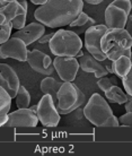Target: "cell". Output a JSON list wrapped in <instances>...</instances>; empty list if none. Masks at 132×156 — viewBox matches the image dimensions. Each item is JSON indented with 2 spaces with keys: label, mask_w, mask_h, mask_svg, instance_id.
I'll return each instance as SVG.
<instances>
[{
  "label": "cell",
  "mask_w": 132,
  "mask_h": 156,
  "mask_svg": "<svg viewBox=\"0 0 132 156\" xmlns=\"http://www.w3.org/2000/svg\"><path fill=\"white\" fill-rule=\"evenodd\" d=\"M27 45L18 37L12 36L5 43L0 44V58H12L18 61H26L27 59Z\"/></svg>",
  "instance_id": "cell-10"
},
{
  "label": "cell",
  "mask_w": 132,
  "mask_h": 156,
  "mask_svg": "<svg viewBox=\"0 0 132 156\" xmlns=\"http://www.w3.org/2000/svg\"><path fill=\"white\" fill-rule=\"evenodd\" d=\"M39 123V118L35 112L30 108L27 109H18L8 113V119L6 121V127H28L34 128Z\"/></svg>",
  "instance_id": "cell-12"
},
{
  "label": "cell",
  "mask_w": 132,
  "mask_h": 156,
  "mask_svg": "<svg viewBox=\"0 0 132 156\" xmlns=\"http://www.w3.org/2000/svg\"><path fill=\"white\" fill-rule=\"evenodd\" d=\"M18 8H19V4H18V1L16 0L14 2L6 4L4 7L0 8V12H2V14L6 16V20H7L8 23H10V22L16 17V15H17Z\"/></svg>",
  "instance_id": "cell-21"
},
{
  "label": "cell",
  "mask_w": 132,
  "mask_h": 156,
  "mask_svg": "<svg viewBox=\"0 0 132 156\" xmlns=\"http://www.w3.org/2000/svg\"><path fill=\"white\" fill-rule=\"evenodd\" d=\"M107 31L106 25H92L87 28L85 33V48L87 52L90 53L94 58L98 61H105L107 60L105 53L102 51L101 48V40L102 36L104 35V33Z\"/></svg>",
  "instance_id": "cell-7"
},
{
  "label": "cell",
  "mask_w": 132,
  "mask_h": 156,
  "mask_svg": "<svg viewBox=\"0 0 132 156\" xmlns=\"http://www.w3.org/2000/svg\"><path fill=\"white\" fill-rule=\"evenodd\" d=\"M7 20H6V16L2 14V12H0V25H4V24H7Z\"/></svg>",
  "instance_id": "cell-33"
},
{
  "label": "cell",
  "mask_w": 132,
  "mask_h": 156,
  "mask_svg": "<svg viewBox=\"0 0 132 156\" xmlns=\"http://www.w3.org/2000/svg\"><path fill=\"white\" fill-rule=\"evenodd\" d=\"M6 4H9V2H14V1H16V0H4Z\"/></svg>",
  "instance_id": "cell-35"
},
{
  "label": "cell",
  "mask_w": 132,
  "mask_h": 156,
  "mask_svg": "<svg viewBox=\"0 0 132 156\" xmlns=\"http://www.w3.org/2000/svg\"><path fill=\"white\" fill-rule=\"evenodd\" d=\"M7 119H8V113L0 115V127H1V126H5V123H6Z\"/></svg>",
  "instance_id": "cell-31"
},
{
  "label": "cell",
  "mask_w": 132,
  "mask_h": 156,
  "mask_svg": "<svg viewBox=\"0 0 132 156\" xmlns=\"http://www.w3.org/2000/svg\"><path fill=\"white\" fill-rule=\"evenodd\" d=\"M122 79V84L125 90V93L129 96H132V73L130 71L129 74H127L124 77L121 78Z\"/></svg>",
  "instance_id": "cell-26"
},
{
  "label": "cell",
  "mask_w": 132,
  "mask_h": 156,
  "mask_svg": "<svg viewBox=\"0 0 132 156\" xmlns=\"http://www.w3.org/2000/svg\"><path fill=\"white\" fill-rule=\"evenodd\" d=\"M36 115L39 121L47 128L57 127L60 122V114L57 111L55 103L49 94H44L37 104Z\"/></svg>",
  "instance_id": "cell-8"
},
{
  "label": "cell",
  "mask_w": 132,
  "mask_h": 156,
  "mask_svg": "<svg viewBox=\"0 0 132 156\" xmlns=\"http://www.w3.org/2000/svg\"><path fill=\"white\" fill-rule=\"evenodd\" d=\"M12 22L4 24V25H0V44L5 43L10 37V35H12Z\"/></svg>",
  "instance_id": "cell-24"
},
{
  "label": "cell",
  "mask_w": 132,
  "mask_h": 156,
  "mask_svg": "<svg viewBox=\"0 0 132 156\" xmlns=\"http://www.w3.org/2000/svg\"><path fill=\"white\" fill-rule=\"evenodd\" d=\"M52 36H53V33H49V34H45V33H44V34L37 40V42H39L40 44H47V43H49V41L51 40Z\"/></svg>",
  "instance_id": "cell-28"
},
{
  "label": "cell",
  "mask_w": 132,
  "mask_h": 156,
  "mask_svg": "<svg viewBox=\"0 0 132 156\" xmlns=\"http://www.w3.org/2000/svg\"><path fill=\"white\" fill-rule=\"evenodd\" d=\"M19 85V77L15 69L7 63H0V86L12 98H15Z\"/></svg>",
  "instance_id": "cell-13"
},
{
  "label": "cell",
  "mask_w": 132,
  "mask_h": 156,
  "mask_svg": "<svg viewBox=\"0 0 132 156\" xmlns=\"http://www.w3.org/2000/svg\"><path fill=\"white\" fill-rule=\"evenodd\" d=\"M105 96H106L107 100L114 102V103H116L119 105H120V104H124L125 102L128 101V98H131V96L127 95V93H124V92L116 85L111 86L109 90L105 92Z\"/></svg>",
  "instance_id": "cell-19"
},
{
  "label": "cell",
  "mask_w": 132,
  "mask_h": 156,
  "mask_svg": "<svg viewBox=\"0 0 132 156\" xmlns=\"http://www.w3.org/2000/svg\"><path fill=\"white\" fill-rule=\"evenodd\" d=\"M16 105L18 109H27L31 104V94L23 85H19L16 93Z\"/></svg>",
  "instance_id": "cell-20"
},
{
  "label": "cell",
  "mask_w": 132,
  "mask_h": 156,
  "mask_svg": "<svg viewBox=\"0 0 132 156\" xmlns=\"http://www.w3.org/2000/svg\"><path fill=\"white\" fill-rule=\"evenodd\" d=\"M131 58L127 55H122L116 60L112 61V70L113 74H115L119 78L124 77L125 75L131 71Z\"/></svg>",
  "instance_id": "cell-17"
},
{
  "label": "cell",
  "mask_w": 132,
  "mask_h": 156,
  "mask_svg": "<svg viewBox=\"0 0 132 156\" xmlns=\"http://www.w3.org/2000/svg\"><path fill=\"white\" fill-rule=\"evenodd\" d=\"M124 106H125V111H127V112H132V100H131V98L125 102Z\"/></svg>",
  "instance_id": "cell-29"
},
{
  "label": "cell",
  "mask_w": 132,
  "mask_h": 156,
  "mask_svg": "<svg viewBox=\"0 0 132 156\" xmlns=\"http://www.w3.org/2000/svg\"><path fill=\"white\" fill-rule=\"evenodd\" d=\"M32 4L36 5V6H41V5L45 4L47 2V0H31Z\"/></svg>",
  "instance_id": "cell-32"
},
{
  "label": "cell",
  "mask_w": 132,
  "mask_h": 156,
  "mask_svg": "<svg viewBox=\"0 0 132 156\" xmlns=\"http://www.w3.org/2000/svg\"><path fill=\"white\" fill-rule=\"evenodd\" d=\"M84 115L92 125L102 128L119 127V120L105 98L99 94H93L84 108Z\"/></svg>",
  "instance_id": "cell-3"
},
{
  "label": "cell",
  "mask_w": 132,
  "mask_h": 156,
  "mask_svg": "<svg viewBox=\"0 0 132 156\" xmlns=\"http://www.w3.org/2000/svg\"><path fill=\"white\" fill-rule=\"evenodd\" d=\"M4 6H5V4H1V2H0V8H1V7H4Z\"/></svg>",
  "instance_id": "cell-36"
},
{
  "label": "cell",
  "mask_w": 132,
  "mask_h": 156,
  "mask_svg": "<svg viewBox=\"0 0 132 156\" xmlns=\"http://www.w3.org/2000/svg\"><path fill=\"white\" fill-rule=\"evenodd\" d=\"M30 109H31L33 112H36V110H37V104H36V105H33V106H30Z\"/></svg>",
  "instance_id": "cell-34"
},
{
  "label": "cell",
  "mask_w": 132,
  "mask_h": 156,
  "mask_svg": "<svg viewBox=\"0 0 132 156\" xmlns=\"http://www.w3.org/2000/svg\"><path fill=\"white\" fill-rule=\"evenodd\" d=\"M90 20H92V17H89L86 12H82L69 24V26L70 27H82V26H85L86 24L89 23Z\"/></svg>",
  "instance_id": "cell-23"
},
{
  "label": "cell",
  "mask_w": 132,
  "mask_h": 156,
  "mask_svg": "<svg viewBox=\"0 0 132 156\" xmlns=\"http://www.w3.org/2000/svg\"><path fill=\"white\" fill-rule=\"evenodd\" d=\"M19 4L18 12L14 20H12V28L19 30L26 25V20H27V12H28V4L26 0H17Z\"/></svg>",
  "instance_id": "cell-18"
},
{
  "label": "cell",
  "mask_w": 132,
  "mask_h": 156,
  "mask_svg": "<svg viewBox=\"0 0 132 156\" xmlns=\"http://www.w3.org/2000/svg\"><path fill=\"white\" fill-rule=\"evenodd\" d=\"M82 2H86V4H90V5H99L102 4L104 0H82Z\"/></svg>",
  "instance_id": "cell-30"
},
{
  "label": "cell",
  "mask_w": 132,
  "mask_h": 156,
  "mask_svg": "<svg viewBox=\"0 0 132 156\" xmlns=\"http://www.w3.org/2000/svg\"><path fill=\"white\" fill-rule=\"evenodd\" d=\"M132 36L125 28H107L101 40L102 51L106 59L114 61L122 55L131 58Z\"/></svg>",
  "instance_id": "cell-2"
},
{
  "label": "cell",
  "mask_w": 132,
  "mask_h": 156,
  "mask_svg": "<svg viewBox=\"0 0 132 156\" xmlns=\"http://www.w3.org/2000/svg\"><path fill=\"white\" fill-rule=\"evenodd\" d=\"M131 8V0L112 1L105 9V25L107 28H125Z\"/></svg>",
  "instance_id": "cell-6"
},
{
  "label": "cell",
  "mask_w": 132,
  "mask_h": 156,
  "mask_svg": "<svg viewBox=\"0 0 132 156\" xmlns=\"http://www.w3.org/2000/svg\"><path fill=\"white\" fill-rule=\"evenodd\" d=\"M53 68L62 82H74L79 70V63L75 57H55Z\"/></svg>",
  "instance_id": "cell-9"
},
{
  "label": "cell",
  "mask_w": 132,
  "mask_h": 156,
  "mask_svg": "<svg viewBox=\"0 0 132 156\" xmlns=\"http://www.w3.org/2000/svg\"><path fill=\"white\" fill-rule=\"evenodd\" d=\"M30 67L37 74L44 75V76H51L54 71L52 59L49 55L44 53L42 51L34 49L27 52V59Z\"/></svg>",
  "instance_id": "cell-11"
},
{
  "label": "cell",
  "mask_w": 132,
  "mask_h": 156,
  "mask_svg": "<svg viewBox=\"0 0 132 156\" xmlns=\"http://www.w3.org/2000/svg\"><path fill=\"white\" fill-rule=\"evenodd\" d=\"M119 123L121 126H127V127H131L132 125V112H127L125 114L121 115L120 118H117Z\"/></svg>",
  "instance_id": "cell-27"
},
{
  "label": "cell",
  "mask_w": 132,
  "mask_h": 156,
  "mask_svg": "<svg viewBox=\"0 0 132 156\" xmlns=\"http://www.w3.org/2000/svg\"><path fill=\"white\" fill-rule=\"evenodd\" d=\"M49 49L55 57H75L82 50V40L69 30H59L49 41Z\"/></svg>",
  "instance_id": "cell-4"
},
{
  "label": "cell",
  "mask_w": 132,
  "mask_h": 156,
  "mask_svg": "<svg viewBox=\"0 0 132 156\" xmlns=\"http://www.w3.org/2000/svg\"><path fill=\"white\" fill-rule=\"evenodd\" d=\"M44 33H45V26L39 22H33L28 25H25L24 27L19 28V30H17L12 34V36L18 37L26 45H30L35 41H37Z\"/></svg>",
  "instance_id": "cell-14"
},
{
  "label": "cell",
  "mask_w": 132,
  "mask_h": 156,
  "mask_svg": "<svg viewBox=\"0 0 132 156\" xmlns=\"http://www.w3.org/2000/svg\"><path fill=\"white\" fill-rule=\"evenodd\" d=\"M85 103V94L72 82H63L57 94L55 108L59 114H69Z\"/></svg>",
  "instance_id": "cell-5"
},
{
  "label": "cell",
  "mask_w": 132,
  "mask_h": 156,
  "mask_svg": "<svg viewBox=\"0 0 132 156\" xmlns=\"http://www.w3.org/2000/svg\"><path fill=\"white\" fill-rule=\"evenodd\" d=\"M0 2H1V4H5V5H6V2H5L4 0H0Z\"/></svg>",
  "instance_id": "cell-37"
},
{
  "label": "cell",
  "mask_w": 132,
  "mask_h": 156,
  "mask_svg": "<svg viewBox=\"0 0 132 156\" xmlns=\"http://www.w3.org/2000/svg\"><path fill=\"white\" fill-rule=\"evenodd\" d=\"M84 9L82 0H47L34 12L35 20L50 28L69 25Z\"/></svg>",
  "instance_id": "cell-1"
},
{
  "label": "cell",
  "mask_w": 132,
  "mask_h": 156,
  "mask_svg": "<svg viewBox=\"0 0 132 156\" xmlns=\"http://www.w3.org/2000/svg\"><path fill=\"white\" fill-rule=\"evenodd\" d=\"M112 85H116V82H115V78H107V77H101L98 78L97 80V86L101 88V90L103 92H106Z\"/></svg>",
  "instance_id": "cell-25"
},
{
  "label": "cell",
  "mask_w": 132,
  "mask_h": 156,
  "mask_svg": "<svg viewBox=\"0 0 132 156\" xmlns=\"http://www.w3.org/2000/svg\"><path fill=\"white\" fill-rule=\"evenodd\" d=\"M78 63H79V68L82 71L94 74L96 78L104 77L109 74L105 66L101 63V61L96 60L88 52H82V55L78 58Z\"/></svg>",
  "instance_id": "cell-15"
},
{
  "label": "cell",
  "mask_w": 132,
  "mask_h": 156,
  "mask_svg": "<svg viewBox=\"0 0 132 156\" xmlns=\"http://www.w3.org/2000/svg\"><path fill=\"white\" fill-rule=\"evenodd\" d=\"M12 108V98L0 86V115L7 114Z\"/></svg>",
  "instance_id": "cell-22"
},
{
  "label": "cell",
  "mask_w": 132,
  "mask_h": 156,
  "mask_svg": "<svg viewBox=\"0 0 132 156\" xmlns=\"http://www.w3.org/2000/svg\"><path fill=\"white\" fill-rule=\"evenodd\" d=\"M63 82H60V80H57L55 78L53 77H45L41 82V90H42L43 94H49L53 102L57 103V94H58V90L60 88V86L62 85Z\"/></svg>",
  "instance_id": "cell-16"
}]
</instances>
